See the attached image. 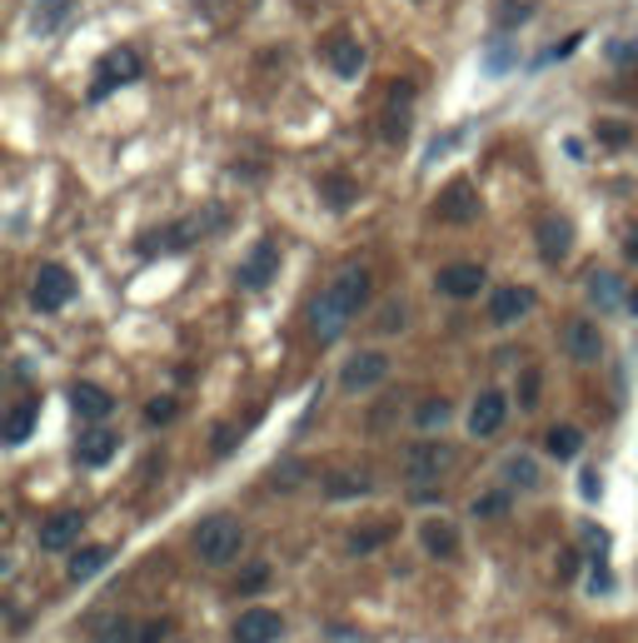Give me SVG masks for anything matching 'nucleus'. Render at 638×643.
I'll list each match as a JSON object with an SVG mask.
<instances>
[{"instance_id":"39","label":"nucleus","mask_w":638,"mask_h":643,"mask_svg":"<svg viewBox=\"0 0 638 643\" xmlns=\"http://www.w3.org/2000/svg\"><path fill=\"white\" fill-rule=\"evenodd\" d=\"M145 419H150V425H170V419H175V399H170V394H160V399L145 404Z\"/></svg>"},{"instance_id":"25","label":"nucleus","mask_w":638,"mask_h":643,"mask_svg":"<svg viewBox=\"0 0 638 643\" xmlns=\"http://www.w3.org/2000/svg\"><path fill=\"white\" fill-rule=\"evenodd\" d=\"M110 564V549L105 544H86V549H76V554H70V584H86V578H96L100 568Z\"/></svg>"},{"instance_id":"2","label":"nucleus","mask_w":638,"mask_h":643,"mask_svg":"<svg viewBox=\"0 0 638 643\" xmlns=\"http://www.w3.org/2000/svg\"><path fill=\"white\" fill-rule=\"evenodd\" d=\"M239 549H245V523H239L235 514H205V519L195 523V554L205 559V564H215V568L235 564Z\"/></svg>"},{"instance_id":"21","label":"nucleus","mask_w":638,"mask_h":643,"mask_svg":"<svg viewBox=\"0 0 638 643\" xmlns=\"http://www.w3.org/2000/svg\"><path fill=\"white\" fill-rule=\"evenodd\" d=\"M499 484H504V489H539L544 484V470H539V459L534 454H508L504 464H499Z\"/></svg>"},{"instance_id":"41","label":"nucleus","mask_w":638,"mask_h":643,"mask_svg":"<svg viewBox=\"0 0 638 643\" xmlns=\"http://www.w3.org/2000/svg\"><path fill=\"white\" fill-rule=\"evenodd\" d=\"M165 639H170V619H150L135 633V643H165Z\"/></svg>"},{"instance_id":"11","label":"nucleus","mask_w":638,"mask_h":643,"mask_svg":"<svg viewBox=\"0 0 638 643\" xmlns=\"http://www.w3.org/2000/svg\"><path fill=\"white\" fill-rule=\"evenodd\" d=\"M80 529H86V514H80V509H60V514H51V519L35 529V544H41L45 554H66V549L80 539Z\"/></svg>"},{"instance_id":"17","label":"nucleus","mask_w":638,"mask_h":643,"mask_svg":"<svg viewBox=\"0 0 638 643\" xmlns=\"http://www.w3.org/2000/svg\"><path fill=\"white\" fill-rule=\"evenodd\" d=\"M325 60H329V70H335L339 80H355V76H365V45L355 41V35H329L325 41Z\"/></svg>"},{"instance_id":"33","label":"nucleus","mask_w":638,"mask_h":643,"mask_svg":"<svg viewBox=\"0 0 638 643\" xmlns=\"http://www.w3.org/2000/svg\"><path fill=\"white\" fill-rule=\"evenodd\" d=\"M508 499H514V489H504V484H499L494 494L474 499V519H494V514H504V509H508Z\"/></svg>"},{"instance_id":"46","label":"nucleus","mask_w":638,"mask_h":643,"mask_svg":"<svg viewBox=\"0 0 638 643\" xmlns=\"http://www.w3.org/2000/svg\"><path fill=\"white\" fill-rule=\"evenodd\" d=\"M624 309H628V315H638V290H628V305Z\"/></svg>"},{"instance_id":"45","label":"nucleus","mask_w":638,"mask_h":643,"mask_svg":"<svg viewBox=\"0 0 638 643\" xmlns=\"http://www.w3.org/2000/svg\"><path fill=\"white\" fill-rule=\"evenodd\" d=\"M624 255H628V260H638V225L624 235Z\"/></svg>"},{"instance_id":"7","label":"nucleus","mask_w":638,"mask_h":643,"mask_svg":"<svg viewBox=\"0 0 638 643\" xmlns=\"http://www.w3.org/2000/svg\"><path fill=\"white\" fill-rule=\"evenodd\" d=\"M534 250H539L544 264H563L573 250V219L559 215V210L539 215V225H534Z\"/></svg>"},{"instance_id":"34","label":"nucleus","mask_w":638,"mask_h":643,"mask_svg":"<svg viewBox=\"0 0 638 643\" xmlns=\"http://www.w3.org/2000/svg\"><path fill=\"white\" fill-rule=\"evenodd\" d=\"M404 315H410V309H404L400 300H390V305L379 309V319H374V335H400V329H404Z\"/></svg>"},{"instance_id":"37","label":"nucleus","mask_w":638,"mask_h":643,"mask_svg":"<svg viewBox=\"0 0 638 643\" xmlns=\"http://www.w3.org/2000/svg\"><path fill=\"white\" fill-rule=\"evenodd\" d=\"M235 444H239V429H235V425H220L215 435H210V454H215V459L235 454Z\"/></svg>"},{"instance_id":"35","label":"nucleus","mask_w":638,"mask_h":643,"mask_svg":"<svg viewBox=\"0 0 638 643\" xmlns=\"http://www.w3.org/2000/svg\"><path fill=\"white\" fill-rule=\"evenodd\" d=\"M304 480V464L300 459H290V464H280V470L270 474V484H275V494H294V484Z\"/></svg>"},{"instance_id":"28","label":"nucleus","mask_w":638,"mask_h":643,"mask_svg":"<svg viewBox=\"0 0 638 643\" xmlns=\"http://www.w3.org/2000/svg\"><path fill=\"white\" fill-rule=\"evenodd\" d=\"M544 449H549L553 459H579V449H584V435L573 425H553L549 435H544Z\"/></svg>"},{"instance_id":"4","label":"nucleus","mask_w":638,"mask_h":643,"mask_svg":"<svg viewBox=\"0 0 638 643\" xmlns=\"http://www.w3.org/2000/svg\"><path fill=\"white\" fill-rule=\"evenodd\" d=\"M205 229H215V225H200V219H170V225L145 229L141 240H135V250H141L145 260H155V255H184V250H195V240L205 235Z\"/></svg>"},{"instance_id":"27","label":"nucleus","mask_w":638,"mask_h":643,"mask_svg":"<svg viewBox=\"0 0 638 643\" xmlns=\"http://www.w3.org/2000/svg\"><path fill=\"white\" fill-rule=\"evenodd\" d=\"M320 195L329 200V210H349V205H355V195H359V185L349 180V174L329 170V174H320Z\"/></svg>"},{"instance_id":"15","label":"nucleus","mask_w":638,"mask_h":643,"mask_svg":"<svg viewBox=\"0 0 638 643\" xmlns=\"http://www.w3.org/2000/svg\"><path fill=\"white\" fill-rule=\"evenodd\" d=\"M504 419H508V394L504 390H484L474 399V409H469V435L489 439V435H499V429H504Z\"/></svg>"},{"instance_id":"12","label":"nucleus","mask_w":638,"mask_h":643,"mask_svg":"<svg viewBox=\"0 0 638 643\" xmlns=\"http://www.w3.org/2000/svg\"><path fill=\"white\" fill-rule=\"evenodd\" d=\"M434 210H439V219H449V225H474L479 190L469 185V180H449V185L439 190V200H434Z\"/></svg>"},{"instance_id":"29","label":"nucleus","mask_w":638,"mask_h":643,"mask_svg":"<svg viewBox=\"0 0 638 643\" xmlns=\"http://www.w3.org/2000/svg\"><path fill=\"white\" fill-rule=\"evenodd\" d=\"M135 633L141 629H135L131 619H100L96 629H90V639L96 643H135Z\"/></svg>"},{"instance_id":"16","label":"nucleus","mask_w":638,"mask_h":643,"mask_svg":"<svg viewBox=\"0 0 638 643\" xmlns=\"http://www.w3.org/2000/svg\"><path fill=\"white\" fill-rule=\"evenodd\" d=\"M284 633V619L275 609H245L235 619V629H230V639L235 643H275Z\"/></svg>"},{"instance_id":"23","label":"nucleus","mask_w":638,"mask_h":643,"mask_svg":"<svg viewBox=\"0 0 638 643\" xmlns=\"http://www.w3.org/2000/svg\"><path fill=\"white\" fill-rule=\"evenodd\" d=\"M70 11H76V0H35L31 5V31L35 35H55L60 25L70 21Z\"/></svg>"},{"instance_id":"19","label":"nucleus","mask_w":638,"mask_h":643,"mask_svg":"<svg viewBox=\"0 0 638 643\" xmlns=\"http://www.w3.org/2000/svg\"><path fill=\"white\" fill-rule=\"evenodd\" d=\"M70 409H76L86 425H105L110 409H115V399H110V390H100V384L80 380V384H70Z\"/></svg>"},{"instance_id":"14","label":"nucleus","mask_w":638,"mask_h":643,"mask_svg":"<svg viewBox=\"0 0 638 643\" xmlns=\"http://www.w3.org/2000/svg\"><path fill=\"white\" fill-rule=\"evenodd\" d=\"M115 449H120L115 429L90 425V429H80V439H76V464L80 470H105L110 459H115Z\"/></svg>"},{"instance_id":"10","label":"nucleus","mask_w":638,"mask_h":643,"mask_svg":"<svg viewBox=\"0 0 638 643\" xmlns=\"http://www.w3.org/2000/svg\"><path fill=\"white\" fill-rule=\"evenodd\" d=\"M489 284V274H484V264H469V260H459V264H444L439 274H434V290H439L444 300H474L479 290Z\"/></svg>"},{"instance_id":"8","label":"nucleus","mask_w":638,"mask_h":643,"mask_svg":"<svg viewBox=\"0 0 638 643\" xmlns=\"http://www.w3.org/2000/svg\"><path fill=\"white\" fill-rule=\"evenodd\" d=\"M384 380H390V354H384V349H359V354H349L345 374H339V384H345L349 394H369Z\"/></svg>"},{"instance_id":"44","label":"nucleus","mask_w":638,"mask_h":643,"mask_svg":"<svg viewBox=\"0 0 638 643\" xmlns=\"http://www.w3.org/2000/svg\"><path fill=\"white\" fill-rule=\"evenodd\" d=\"M573 564H579V554H573V549H569V554L559 559V578H573V574H579V568H573Z\"/></svg>"},{"instance_id":"3","label":"nucleus","mask_w":638,"mask_h":643,"mask_svg":"<svg viewBox=\"0 0 638 643\" xmlns=\"http://www.w3.org/2000/svg\"><path fill=\"white\" fill-rule=\"evenodd\" d=\"M449 470H455V449L444 444V439H424V444H414L410 454H404V480L414 484V494L434 489Z\"/></svg>"},{"instance_id":"30","label":"nucleus","mask_w":638,"mask_h":643,"mask_svg":"<svg viewBox=\"0 0 638 643\" xmlns=\"http://www.w3.org/2000/svg\"><path fill=\"white\" fill-rule=\"evenodd\" d=\"M390 534H394V529H390V523H369V529H365V534H349V554H374V549L379 544H390Z\"/></svg>"},{"instance_id":"20","label":"nucleus","mask_w":638,"mask_h":643,"mask_svg":"<svg viewBox=\"0 0 638 643\" xmlns=\"http://www.w3.org/2000/svg\"><path fill=\"white\" fill-rule=\"evenodd\" d=\"M584 295H589V305L598 309V315H614L618 305H628V295H624V280H618L614 270H594L584 280Z\"/></svg>"},{"instance_id":"42","label":"nucleus","mask_w":638,"mask_h":643,"mask_svg":"<svg viewBox=\"0 0 638 643\" xmlns=\"http://www.w3.org/2000/svg\"><path fill=\"white\" fill-rule=\"evenodd\" d=\"M579 494H584V499H589V504H594V499H598V494H604V480H598V470H594V464H589V470H584V474H579Z\"/></svg>"},{"instance_id":"32","label":"nucleus","mask_w":638,"mask_h":643,"mask_svg":"<svg viewBox=\"0 0 638 643\" xmlns=\"http://www.w3.org/2000/svg\"><path fill=\"white\" fill-rule=\"evenodd\" d=\"M414 425L419 429H444L449 425V399H424L419 409H414Z\"/></svg>"},{"instance_id":"13","label":"nucleus","mask_w":638,"mask_h":643,"mask_svg":"<svg viewBox=\"0 0 638 643\" xmlns=\"http://www.w3.org/2000/svg\"><path fill=\"white\" fill-rule=\"evenodd\" d=\"M529 309H534L529 284H499V290H489V325H519Z\"/></svg>"},{"instance_id":"38","label":"nucleus","mask_w":638,"mask_h":643,"mask_svg":"<svg viewBox=\"0 0 638 643\" xmlns=\"http://www.w3.org/2000/svg\"><path fill=\"white\" fill-rule=\"evenodd\" d=\"M579 534H584V549L594 554V564H604V554H608V534H604V529H598V523H584Z\"/></svg>"},{"instance_id":"40","label":"nucleus","mask_w":638,"mask_h":643,"mask_svg":"<svg viewBox=\"0 0 638 643\" xmlns=\"http://www.w3.org/2000/svg\"><path fill=\"white\" fill-rule=\"evenodd\" d=\"M265 584H270V564H255V568H249V574L235 584V589H239V594H260Z\"/></svg>"},{"instance_id":"18","label":"nucleus","mask_w":638,"mask_h":643,"mask_svg":"<svg viewBox=\"0 0 638 643\" xmlns=\"http://www.w3.org/2000/svg\"><path fill=\"white\" fill-rule=\"evenodd\" d=\"M563 349H569V360H579V364H598V354H604V329H598L594 319H573V325L563 329Z\"/></svg>"},{"instance_id":"5","label":"nucleus","mask_w":638,"mask_h":643,"mask_svg":"<svg viewBox=\"0 0 638 643\" xmlns=\"http://www.w3.org/2000/svg\"><path fill=\"white\" fill-rule=\"evenodd\" d=\"M141 55L135 50H125V45H120V50H105L100 55V66H96V80H90V105H100V100H110L115 95L120 86H131V80H141Z\"/></svg>"},{"instance_id":"24","label":"nucleus","mask_w":638,"mask_h":643,"mask_svg":"<svg viewBox=\"0 0 638 643\" xmlns=\"http://www.w3.org/2000/svg\"><path fill=\"white\" fill-rule=\"evenodd\" d=\"M35 419H41V404L21 399L11 415H5V425H0V439H5V444H25V439H31V429H35Z\"/></svg>"},{"instance_id":"36","label":"nucleus","mask_w":638,"mask_h":643,"mask_svg":"<svg viewBox=\"0 0 638 643\" xmlns=\"http://www.w3.org/2000/svg\"><path fill=\"white\" fill-rule=\"evenodd\" d=\"M598 140H604L608 150H624V145L634 140V135H628V125H624V121H598Z\"/></svg>"},{"instance_id":"6","label":"nucleus","mask_w":638,"mask_h":643,"mask_svg":"<svg viewBox=\"0 0 638 643\" xmlns=\"http://www.w3.org/2000/svg\"><path fill=\"white\" fill-rule=\"evenodd\" d=\"M70 300H76V274L66 270V264H41L31 280V305L41 309V315H55V309H66Z\"/></svg>"},{"instance_id":"9","label":"nucleus","mask_w":638,"mask_h":643,"mask_svg":"<svg viewBox=\"0 0 638 643\" xmlns=\"http://www.w3.org/2000/svg\"><path fill=\"white\" fill-rule=\"evenodd\" d=\"M280 274V245L275 240H260L255 250L239 260V270H235V284L239 290H265V284Z\"/></svg>"},{"instance_id":"26","label":"nucleus","mask_w":638,"mask_h":643,"mask_svg":"<svg viewBox=\"0 0 638 643\" xmlns=\"http://www.w3.org/2000/svg\"><path fill=\"white\" fill-rule=\"evenodd\" d=\"M325 494L329 499H359V494H369V474L365 470H329Z\"/></svg>"},{"instance_id":"1","label":"nucleus","mask_w":638,"mask_h":643,"mask_svg":"<svg viewBox=\"0 0 638 643\" xmlns=\"http://www.w3.org/2000/svg\"><path fill=\"white\" fill-rule=\"evenodd\" d=\"M365 300H369V270L365 264H345V270H339L335 280L310 300V315L304 319H310L314 345H335V339L355 325V315L365 309Z\"/></svg>"},{"instance_id":"22","label":"nucleus","mask_w":638,"mask_h":643,"mask_svg":"<svg viewBox=\"0 0 638 643\" xmlns=\"http://www.w3.org/2000/svg\"><path fill=\"white\" fill-rule=\"evenodd\" d=\"M419 544L429 559H455L459 554V529L449 519H424L419 523Z\"/></svg>"},{"instance_id":"43","label":"nucleus","mask_w":638,"mask_h":643,"mask_svg":"<svg viewBox=\"0 0 638 643\" xmlns=\"http://www.w3.org/2000/svg\"><path fill=\"white\" fill-rule=\"evenodd\" d=\"M534 394H539V374H524V394H519V404H534Z\"/></svg>"},{"instance_id":"31","label":"nucleus","mask_w":638,"mask_h":643,"mask_svg":"<svg viewBox=\"0 0 638 643\" xmlns=\"http://www.w3.org/2000/svg\"><path fill=\"white\" fill-rule=\"evenodd\" d=\"M534 11H539V0H499V25L514 31V25H524Z\"/></svg>"}]
</instances>
